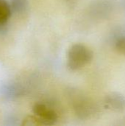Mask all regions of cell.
Listing matches in <instances>:
<instances>
[{
	"label": "cell",
	"mask_w": 125,
	"mask_h": 126,
	"mask_svg": "<svg viewBox=\"0 0 125 126\" xmlns=\"http://www.w3.org/2000/svg\"><path fill=\"white\" fill-rule=\"evenodd\" d=\"M32 112L40 126L54 125L58 119L56 111L44 103H35L32 107Z\"/></svg>",
	"instance_id": "cell-2"
},
{
	"label": "cell",
	"mask_w": 125,
	"mask_h": 126,
	"mask_svg": "<svg viewBox=\"0 0 125 126\" xmlns=\"http://www.w3.org/2000/svg\"><path fill=\"white\" fill-rule=\"evenodd\" d=\"M28 0H10V7L12 12L15 13H20L24 11L27 7Z\"/></svg>",
	"instance_id": "cell-7"
},
{
	"label": "cell",
	"mask_w": 125,
	"mask_h": 126,
	"mask_svg": "<svg viewBox=\"0 0 125 126\" xmlns=\"http://www.w3.org/2000/svg\"><path fill=\"white\" fill-rule=\"evenodd\" d=\"M114 46L117 52L125 56V35L118 36L115 40Z\"/></svg>",
	"instance_id": "cell-8"
},
{
	"label": "cell",
	"mask_w": 125,
	"mask_h": 126,
	"mask_svg": "<svg viewBox=\"0 0 125 126\" xmlns=\"http://www.w3.org/2000/svg\"><path fill=\"white\" fill-rule=\"evenodd\" d=\"M124 7H125V0L124 1Z\"/></svg>",
	"instance_id": "cell-9"
},
{
	"label": "cell",
	"mask_w": 125,
	"mask_h": 126,
	"mask_svg": "<svg viewBox=\"0 0 125 126\" xmlns=\"http://www.w3.org/2000/svg\"><path fill=\"white\" fill-rule=\"evenodd\" d=\"M105 106L114 112H122L125 110V97L119 92L109 93L105 98Z\"/></svg>",
	"instance_id": "cell-4"
},
{
	"label": "cell",
	"mask_w": 125,
	"mask_h": 126,
	"mask_svg": "<svg viewBox=\"0 0 125 126\" xmlns=\"http://www.w3.org/2000/svg\"><path fill=\"white\" fill-rule=\"evenodd\" d=\"M93 10L97 16L105 18L113 10V4L111 0H99L95 3Z\"/></svg>",
	"instance_id": "cell-5"
},
{
	"label": "cell",
	"mask_w": 125,
	"mask_h": 126,
	"mask_svg": "<svg viewBox=\"0 0 125 126\" xmlns=\"http://www.w3.org/2000/svg\"><path fill=\"white\" fill-rule=\"evenodd\" d=\"M10 4L6 0H0V26L5 24L12 15Z\"/></svg>",
	"instance_id": "cell-6"
},
{
	"label": "cell",
	"mask_w": 125,
	"mask_h": 126,
	"mask_svg": "<svg viewBox=\"0 0 125 126\" xmlns=\"http://www.w3.org/2000/svg\"><path fill=\"white\" fill-rule=\"evenodd\" d=\"M77 114L82 119H89L96 117L99 113V107L93 100L80 97L74 103Z\"/></svg>",
	"instance_id": "cell-3"
},
{
	"label": "cell",
	"mask_w": 125,
	"mask_h": 126,
	"mask_svg": "<svg viewBox=\"0 0 125 126\" xmlns=\"http://www.w3.org/2000/svg\"><path fill=\"white\" fill-rule=\"evenodd\" d=\"M94 53L90 48L81 44L72 45L67 53V66L70 70L82 69L92 61Z\"/></svg>",
	"instance_id": "cell-1"
}]
</instances>
